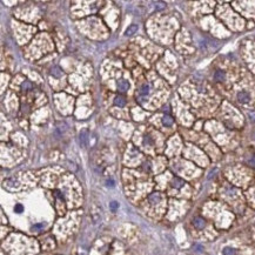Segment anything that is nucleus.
<instances>
[{
    "mask_svg": "<svg viewBox=\"0 0 255 255\" xmlns=\"http://www.w3.org/2000/svg\"><path fill=\"white\" fill-rule=\"evenodd\" d=\"M238 100H239L241 104H247V102L250 100V96H249V94H248L247 92L242 91V92H240V93L238 94Z\"/></svg>",
    "mask_w": 255,
    "mask_h": 255,
    "instance_id": "f03ea898",
    "label": "nucleus"
},
{
    "mask_svg": "<svg viewBox=\"0 0 255 255\" xmlns=\"http://www.w3.org/2000/svg\"><path fill=\"white\" fill-rule=\"evenodd\" d=\"M193 224H194V226L197 227L198 229H202V228L206 226V221H205L202 218L197 216V218H194V220H193Z\"/></svg>",
    "mask_w": 255,
    "mask_h": 255,
    "instance_id": "7ed1b4c3",
    "label": "nucleus"
},
{
    "mask_svg": "<svg viewBox=\"0 0 255 255\" xmlns=\"http://www.w3.org/2000/svg\"><path fill=\"white\" fill-rule=\"evenodd\" d=\"M136 31H138V25H131L128 28L126 29L125 34H126V35H132V34H134Z\"/></svg>",
    "mask_w": 255,
    "mask_h": 255,
    "instance_id": "1a4fd4ad",
    "label": "nucleus"
},
{
    "mask_svg": "<svg viewBox=\"0 0 255 255\" xmlns=\"http://www.w3.org/2000/svg\"><path fill=\"white\" fill-rule=\"evenodd\" d=\"M88 138H90V132L87 128L81 129L80 134H79V142L81 145V147H86L88 143Z\"/></svg>",
    "mask_w": 255,
    "mask_h": 255,
    "instance_id": "f257e3e1",
    "label": "nucleus"
},
{
    "mask_svg": "<svg viewBox=\"0 0 255 255\" xmlns=\"http://www.w3.org/2000/svg\"><path fill=\"white\" fill-rule=\"evenodd\" d=\"M107 185H108V186H114L113 180H107Z\"/></svg>",
    "mask_w": 255,
    "mask_h": 255,
    "instance_id": "a211bd4d",
    "label": "nucleus"
},
{
    "mask_svg": "<svg viewBox=\"0 0 255 255\" xmlns=\"http://www.w3.org/2000/svg\"><path fill=\"white\" fill-rule=\"evenodd\" d=\"M162 124L165 126H172L173 125V118L169 116V115H165L162 118Z\"/></svg>",
    "mask_w": 255,
    "mask_h": 255,
    "instance_id": "9b49d317",
    "label": "nucleus"
},
{
    "mask_svg": "<svg viewBox=\"0 0 255 255\" xmlns=\"http://www.w3.org/2000/svg\"><path fill=\"white\" fill-rule=\"evenodd\" d=\"M214 76H215V80L216 81H223L224 80V73L222 71H218Z\"/></svg>",
    "mask_w": 255,
    "mask_h": 255,
    "instance_id": "ddd939ff",
    "label": "nucleus"
},
{
    "mask_svg": "<svg viewBox=\"0 0 255 255\" xmlns=\"http://www.w3.org/2000/svg\"><path fill=\"white\" fill-rule=\"evenodd\" d=\"M148 200H149L151 202H153V203H158V202L161 200V194H160V193H153V194L149 195Z\"/></svg>",
    "mask_w": 255,
    "mask_h": 255,
    "instance_id": "423d86ee",
    "label": "nucleus"
},
{
    "mask_svg": "<svg viewBox=\"0 0 255 255\" xmlns=\"http://www.w3.org/2000/svg\"><path fill=\"white\" fill-rule=\"evenodd\" d=\"M172 185H173L174 188H181L182 186L185 185V182L181 179H179V178H174L173 181H172Z\"/></svg>",
    "mask_w": 255,
    "mask_h": 255,
    "instance_id": "6e6552de",
    "label": "nucleus"
},
{
    "mask_svg": "<svg viewBox=\"0 0 255 255\" xmlns=\"http://www.w3.org/2000/svg\"><path fill=\"white\" fill-rule=\"evenodd\" d=\"M21 88L24 91H28V90H32V84L29 81H24L23 85H21Z\"/></svg>",
    "mask_w": 255,
    "mask_h": 255,
    "instance_id": "4468645a",
    "label": "nucleus"
},
{
    "mask_svg": "<svg viewBox=\"0 0 255 255\" xmlns=\"http://www.w3.org/2000/svg\"><path fill=\"white\" fill-rule=\"evenodd\" d=\"M51 74L53 76H55V78H61L62 76V71L60 70V67L55 66V67H53L52 70H51Z\"/></svg>",
    "mask_w": 255,
    "mask_h": 255,
    "instance_id": "0eeeda50",
    "label": "nucleus"
},
{
    "mask_svg": "<svg viewBox=\"0 0 255 255\" xmlns=\"http://www.w3.org/2000/svg\"><path fill=\"white\" fill-rule=\"evenodd\" d=\"M14 209H15V212H18V213H21V212H23V206H21V205H17Z\"/></svg>",
    "mask_w": 255,
    "mask_h": 255,
    "instance_id": "dca6fc26",
    "label": "nucleus"
},
{
    "mask_svg": "<svg viewBox=\"0 0 255 255\" xmlns=\"http://www.w3.org/2000/svg\"><path fill=\"white\" fill-rule=\"evenodd\" d=\"M249 165H252V166H254V167H255V158H253L252 160H249Z\"/></svg>",
    "mask_w": 255,
    "mask_h": 255,
    "instance_id": "f3484780",
    "label": "nucleus"
},
{
    "mask_svg": "<svg viewBox=\"0 0 255 255\" xmlns=\"http://www.w3.org/2000/svg\"><path fill=\"white\" fill-rule=\"evenodd\" d=\"M148 94H149V86L147 85V84H143L141 86V88H140V95L146 96V95H148Z\"/></svg>",
    "mask_w": 255,
    "mask_h": 255,
    "instance_id": "9d476101",
    "label": "nucleus"
},
{
    "mask_svg": "<svg viewBox=\"0 0 255 255\" xmlns=\"http://www.w3.org/2000/svg\"><path fill=\"white\" fill-rule=\"evenodd\" d=\"M114 105H115V106H119V107H124V106L126 105L125 98H124L122 95H118V96H115V99H114Z\"/></svg>",
    "mask_w": 255,
    "mask_h": 255,
    "instance_id": "39448f33",
    "label": "nucleus"
},
{
    "mask_svg": "<svg viewBox=\"0 0 255 255\" xmlns=\"http://www.w3.org/2000/svg\"><path fill=\"white\" fill-rule=\"evenodd\" d=\"M118 88H119V91L120 92H127L128 91V88H129V84H128V81H126V80H121V81H119L118 82Z\"/></svg>",
    "mask_w": 255,
    "mask_h": 255,
    "instance_id": "20e7f679",
    "label": "nucleus"
},
{
    "mask_svg": "<svg viewBox=\"0 0 255 255\" xmlns=\"http://www.w3.org/2000/svg\"><path fill=\"white\" fill-rule=\"evenodd\" d=\"M223 255H236V250L232 247H226L223 249Z\"/></svg>",
    "mask_w": 255,
    "mask_h": 255,
    "instance_id": "f8f14e48",
    "label": "nucleus"
},
{
    "mask_svg": "<svg viewBox=\"0 0 255 255\" xmlns=\"http://www.w3.org/2000/svg\"><path fill=\"white\" fill-rule=\"evenodd\" d=\"M110 207H111V209H112L113 212H115V211H116V208L119 207V203H118L116 201H112V202L110 203Z\"/></svg>",
    "mask_w": 255,
    "mask_h": 255,
    "instance_id": "2eb2a0df",
    "label": "nucleus"
}]
</instances>
